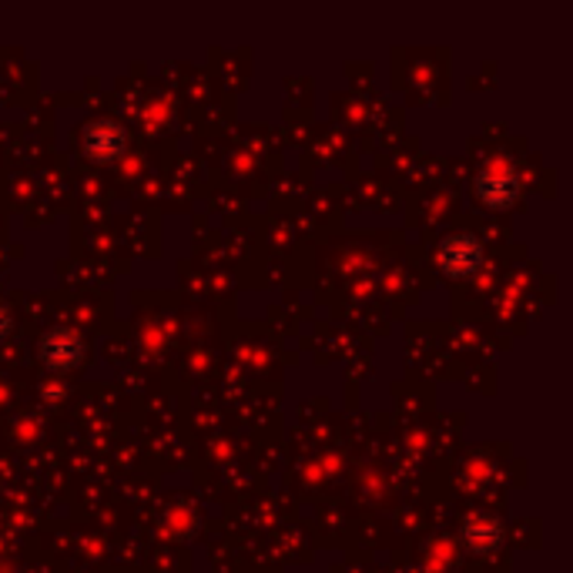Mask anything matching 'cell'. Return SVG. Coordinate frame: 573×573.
I'll use <instances>...</instances> for the list:
<instances>
[{
  "label": "cell",
  "mask_w": 573,
  "mask_h": 573,
  "mask_svg": "<svg viewBox=\"0 0 573 573\" xmlns=\"http://www.w3.org/2000/svg\"><path fill=\"white\" fill-rule=\"evenodd\" d=\"M41 359L54 372H68L85 359V342L75 329H54L41 342Z\"/></svg>",
  "instance_id": "obj_2"
},
{
  "label": "cell",
  "mask_w": 573,
  "mask_h": 573,
  "mask_svg": "<svg viewBox=\"0 0 573 573\" xmlns=\"http://www.w3.org/2000/svg\"><path fill=\"white\" fill-rule=\"evenodd\" d=\"M476 191H480V199L493 209H506V205H514L517 195H520V178L514 171V165H509L506 158H496L490 161L480 178H476Z\"/></svg>",
  "instance_id": "obj_1"
},
{
  "label": "cell",
  "mask_w": 573,
  "mask_h": 573,
  "mask_svg": "<svg viewBox=\"0 0 573 573\" xmlns=\"http://www.w3.org/2000/svg\"><path fill=\"white\" fill-rule=\"evenodd\" d=\"M463 540H467L470 550L486 553V550L499 547V524L490 520V517H483V514H476V517H470L463 524Z\"/></svg>",
  "instance_id": "obj_5"
},
{
  "label": "cell",
  "mask_w": 573,
  "mask_h": 573,
  "mask_svg": "<svg viewBox=\"0 0 573 573\" xmlns=\"http://www.w3.org/2000/svg\"><path fill=\"white\" fill-rule=\"evenodd\" d=\"M85 148H88V155H91V158L108 161V158L121 155V148H124V132H121V127H117L114 121H98V124H91V127H88V135H85Z\"/></svg>",
  "instance_id": "obj_4"
},
{
  "label": "cell",
  "mask_w": 573,
  "mask_h": 573,
  "mask_svg": "<svg viewBox=\"0 0 573 573\" xmlns=\"http://www.w3.org/2000/svg\"><path fill=\"white\" fill-rule=\"evenodd\" d=\"M439 262L450 276H473L483 262V245L473 235H453L442 241Z\"/></svg>",
  "instance_id": "obj_3"
},
{
  "label": "cell",
  "mask_w": 573,
  "mask_h": 573,
  "mask_svg": "<svg viewBox=\"0 0 573 573\" xmlns=\"http://www.w3.org/2000/svg\"><path fill=\"white\" fill-rule=\"evenodd\" d=\"M11 333V315H8V308L0 305V339H4Z\"/></svg>",
  "instance_id": "obj_6"
}]
</instances>
